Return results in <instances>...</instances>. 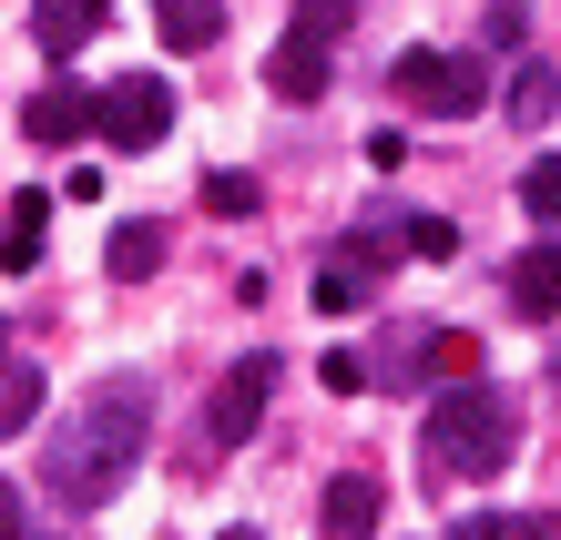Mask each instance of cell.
Masks as SVG:
<instances>
[{
  "label": "cell",
  "instance_id": "cell-15",
  "mask_svg": "<svg viewBox=\"0 0 561 540\" xmlns=\"http://www.w3.org/2000/svg\"><path fill=\"white\" fill-rule=\"evenodd\" d=\"M42 418V367H0V438H21Z\"/></svg>",
  "mask_w": 561,
  "mask_h": 540
},
{
  "label": "cell",
  "instance_id": "cell-12",
  "mask_svg": "<svg viewBox=\"0 0 561 540\" xmlns=\"http://www.w3.org/2000/svg\"><path fill=\"white\" fill-rule=\"evenodd\" d=\"M153 31L174 51H215L225 42V0H153Z\"/></svg>",
  "mask_w": 561,
  "mask_h": 540
},
{
  "label": "cell",
  "instance_id": "cell-16",
  "mask_svg": "<svg viewBox=\"0 0 561 540\" xmlns=\"http://www.w3.org/2000/svg\"><path fill=\"white\" fill-rule=\"evenodd\" d=\"M399 255L449 265V255H459V225H449V215H409V225H399Z\"/></svg>",
  "mask_w": 561,
  "mask_h": 540
},
{
  "label": "cell",
  "instance_id": "cell-22",
  "mask_svg": "<svg viewBox=\"0 0 561 540\" xmlns=\"http://www.w3.org/2000/svg\"><path fill=\"white\" fill-rule=\"evenodd\" d=\"M0 540H42V510L21 499V480H0Z\"/></svg>",
  "mask_w": 561,
  "mask_h": 540
},
{
  "label": "cell",
  "instance_id": "cell-9",
  "mask_svg": "<svg viewBox=\"0 0 561 540\" xmlns=\"http://www.w3.org/2000/svg\"><path fill=\"white\" fill-rule=\"evenodd\" d=\"M103 21H113V0H31V42H42L51 61H72Z\"/></svg>",
  "mask_w": 561,
  "mask_h": 540
},
{
  "label": "cell",
  "instance_id": "cell-2",
  "mask_svg": "<svg viewBox=\"0 0 561 540\" xmlns=\"http://www.w3.org/2000/svg\"><path fill=\"white\" fill-rule=\"evenodd\" d=\"M511 449H520V409L480 378H449L419 418V459L449 480H490V469H511Z\"/></svg>",
  "mask_w": 561,
  "mask_h": 540
},
{
  "label": "cell",
  "instance_id": "cell-21",
  "mask_svg": "<svg viewBox=\"0 0 561 540\" xmlns=\"http://www.w3.org/2000/svg\"><path fill=\"white\" fill-rule=\"evenodd\" d=\"M490 51H520V42H531V0H490Z\"/></svg>",
  "mask_w": 561,
  "mask_h": 540
},
{
  "label": "cell",
  "instance_id": "cell-24",
  "mask_svg": "<svg viewBox=\"0 0 561 540\" xmlns=\"http://www.w3.org/2000/svg\"><path fill=\"white\" fill-rule=\"evenodd\" d=\"M215 540H266V530H215Z\"/></svg>",
  "mask_w": 561,
  "mask_h": 540
},
{
  "label": "cell",
  "instance_id": "cell-10",
  "mask_svg": "<svg viewBox=\"0 0 561 540\" xmlns=\"http://www.w3.org/2000/svg\"><path fill=\"white\" fill-rule=\"evenodd\" d=\"M511 317H561V245H520V265H511Z\"/></svg>",
  "mask_w": 561,
  "mask_h": 540
},
{
  "label": "cell",
  "instance_id": "cell-17",
  "mask_svg": "<svg viewBox=\"0 0 561 540\" xmlns=\"http://www.w3.org/2000/svg\"><path fill=\"white\" fill-rule=\"evenodd\" d=\"M520 215H531V225H561V153H541L531 174H520Z\"/></svg>",
  "mask_w": 561,
  "mask_h": 540
},
{
  "label": "cell",
  "instance_id": "cell-18",
  "mask_svg": "<svg viewBox=\"0 0 561 540\" xmlns=\"http://www.w3.org/2000/svg\"><path fill=\"white\" fill-rule=\"evenodd\" d=\"M470 540H561V520L551 510H511V520L490 510V520H470Z\"/></svg>",
  "mask_w": 561,
  "mask_h": 540
},
{
  "label": "cell",
  "instance_id": "cell-25",
  "mask_svg": "<svg viewBox=\"0 0 561 540\" xmlns=\"http://www.w3.org/2000/svg\"><path fill=\"white\" fill-rule=\"evenodd\" d=\"M0 367H11V357H0Z\"/></svg>",
  "mask_w": 561,
  "mask_h": 540
},
{
  "label": "cell",
  "instance_id": "cell-1",
  "mask_svg": "<svg viewBox=\"0 0 561 540\" xmlns=\"http://www.w3.org/2000/svg\"><path fill=\"white\" fill-rule=\"evenodd\" d=\"M144 438H153V388L144 378H92V398L61 418L51 459H42V490L61 499V510H103V499L134 480Z\"/></svg>",
  "mask_w": 561,
  "mask_h": 540
},
{
  "label": "cell",
  "instance_id": "cell-14",
  "mask_svg": "<svg viewBox=\"0 0 561 540\" xmlns=\"http://www.w3.org/2000/svg\"><path fill=\"white\" fill-rule=\"evenodd\" d=\"M501 103H511V123H520V133H531V123H551V113H561V72H551V61H520Z\"/></svg>",
  "mask_w": 561,
  "mask_h": 540
},
{
  "label": "cell",
  "instance_id": "cell-13",
  "mask_svg": "<svg viewBox=\"0 0 561 540\" xmlns=\"http://www.w3.org/2000/svg\"><path fill=\"white\" fill-rule=\"evenodd\" d=\"M103 276H113V286H144V276H163V225H113Z\"/></svg>",
  "mask_w": 561,
  "mask_h": 540
},
{
  "label": "cell",
  "instance_id": "cell-23",
  "mask_svg": "<svg viewBox=\"0 0 561 540\" xmlns=\"http://www.w3.org/2000/svg\"><path fill=\"white\" fill-rule=\"evenodd\" d=\"M317 378H327V388H337V398H357V388H368V378H378V367H368V357H347V347H337V357H327V367H317Z\"/></svg>",
  "mask_w": 561,
  "mask_h": 540
},
{
  "label": "cell",
  "instance_id": "cell-6",
  "mask_svg": "<svg viewBox=\"0 0 561 540\" xmlns=\"http://www.w3.org/2000/svg\"><path fill=\"white\" fill-rule=\"evenodd\" d=\"M327 82H337V42H317V31H286V42L266 51V92L276 103H327Z\"/></svg>",
  "mask_w": 561,
  "mask_h": 540
},
{
  "label": "cell",
  "instance_id": "cell-5",
  "mask_svg": "<svg viewBox=\"0 0 561 540\" xmlns=\"http://www.w3.org/2000/svg\"><path fill=\"white\" fill-rule=\"evenodd\" d=\"M174 133V82L163 72H113L103 82V143L113 153H153Z\"/></svg>",
  "mask_w": 561,
  "mask_h": 540
},
{
  "label": "cell",
  "instance_id": "cell-19",
  "mask_svg": "<svg viewBox=\"0 0 561 540\" xmlns=\"http://www.w3.org/2000/svg\"><path fill=\"white\" fill-rule=\"evenodd\" d=\"M347 21H357V0H296V21H286V31H317V42H347Z\"/></svg>",
  "mask_w": 561,
  "mask_h": 540
},
{
  "label": "cell",
  "instance_id": "cell-8",
  "mask_svg": "<svg viewBox=\"0 0 561 540\" xmlns=\"http://www.w3.org/2000/svg\"><path fill=\"white\" fill-rule=\"evenodd\" d=\"M317 520H327V540H368V530L388 520V490L368 480V469H337V480H327V510H317Z\"/></svg>",
  "mask_w": 561,
  "mask_h": 540
},
{
  "label": "cell",
  "instance_id": "cell-4",
  "mask_svg": "<svg viewBox=\"0 0 561 540\" xmlns=\"http://www.w3.org/2000/svg\"><path fill=\"white\" fill-rule=\"evenodd\" d=\"M266 409H276V347H245L215 378V398H205V438L215 449H245V438L266 428Z\"/></svg>",
  "mask_w": 561,
  "mask_h": 540
},
{
  "label": "cell",
  "instance_id": "cell-11",
  "mask_svg": "<svg viewBox=\"0 0 561 540\" xmlns=\"http://www.w3.org/2000/svg\"><path fill=\"white\" fill-rule=\"evenodd\" d=\"M42 234H51V194H11V215H0V276H31Z\"/></svg>",
  "mask_w": 561,
  "mask_h": 540
},
{
  "label": "cell",
  "instance_id": "cell-20",
  "mask_svg": "<svg viewBox=\"0 0 561 540\" xmlns=\"http://www.w3.org/2000/svg\"><path fill=\"white\" fill-rule=\"evenodd\" d=\"M205 205L215 215H255V205H266V184H255V174H205Z\"/></svg>",
  "mask_w": 561,
  "mask_h": 540
},
{
  "label": "cell",
  "instance_id": "cell-7",
  "mask_svg": "<svg viewBox=\"0 0 561 540\" xmlns=\"http://www.w3.org/2000/svg\"><path fill=\"white\" fill-rule=\"evenodd\" d=\"M21 133L31 143H82V133H103V92L92 82H42L21 103Z\"/></svg>",
  "mask_w": 561,
  "mask_h": 540
},
{
  "label": "cell",
  "instance_id": "cell-3",
  "mask_svg": "<svg viewBox=\"0 0 561 540\" xmlns=\"http://www.w3.org/2000/svg\"><path fill=\"white\" fill-rule=\"evenodd\" d=\"M388 92H399L409 113H428V123H480L490 113V61L480 51H399L388 61Z\"/></svg>",
  "mask_w": 561,
  "mask_h": 540
}]
</instances>
